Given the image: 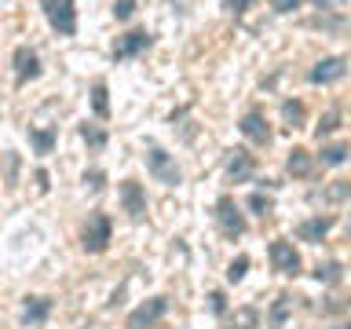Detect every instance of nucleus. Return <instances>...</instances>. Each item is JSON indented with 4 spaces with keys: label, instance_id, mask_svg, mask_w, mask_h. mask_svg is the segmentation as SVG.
I'll list each match as a JSON object with an SVG mask.
<instances>
[{
    "label": "nucleus",
    "instance_id": "nucleus-1",
    "mask_svg": "<svg viewBox=\"0 0 351 329\" xmlns=\"http://www.w3.org/2000/svg\"><path fill=\"white\" fill-rule=\"evenodd\" d=\"M44 4V15H48L51 29H59L62 37H73L77 33V8L73 0H40Z\"/></svg>",
    "mask_w": 351,
    "mask_h": 329
},
{
    "label": "nucleus",
    "instance_id": "nucleus-2",
    "mask_svg": "<svg viewBox=\"0 0 351 329\" xmlns=\"http://www.w3.org/2000/svg\"><path fill=\"white\" fill-rule=\"evenodd\" d=\"M110 234H114V227H110V216L103 212H95V216H88V223L81 230V245L84 252H103L110 245Z\"/></svg>",
    "mask_w": 351,
    "mask_h": 329
},
{
    "label": "nucleus",
    "instance_id": "nucleus-3",
    "mask_svg": "<svg viewBox=\"0 0 351 329\" xmlns=\"http://www.w3.org/2000/svg\"><path fill=\"white\" fill-rule=\"evenodd\" d=\"M165 311H169V300H165V296H150L147 304H139L136 311L128 315V329H154L165 318Z\"/></svg>",
    "mask_w": 351,
    "mask_h": 329
},
{
    "label": "nucleus",
    "instance_id": "nucleus-4",
    "mask_svg": "<svg viewBox=\"0 0 351 329\" xmlns=\"http://www.w3.org/2000/svg\"><path fill=\"white\" fill-rule=\"evenodd\" d=\"M147 169H150L154 180L165 183V186H176V183H180V164H176L161 147H150V154H147Z\"/></svg>",
    "mask_w": 351,
    "mask_h": 329
},
{
    "label": "nucleus",
    "instance_id": "nucleus-5",
    "mask_svg": "<svg viewBox=\"0 0 351 329\" xmlns=\"http://www.w3.org/2000/svg\"><path fill=\"white\" fill-rule=\"evenodd\" d=\"M216 219H219V230H223L227 238H241V234H245V216L238 212L234 197H219V202H216Z\"/></svg>",
    "mask_w": 351,
    "mask_h": 329
},
{
    "label": "nucleus",
    "instance_id": "nucleus-6",
    "mask_svg": "<svg viewBox=\"0 0 351 329\" xmlns=\"http://www.w3.org/2000/svg\"><path fill=\"white\" fill-rule=\"evenodd\" d=\"M267 252H271V263L278 274H300V252L293 249V241L278 238V241H271Z\"/></svg>",
    "mask_w": 351,
    "mask_h": 329
},
{
    "label": "nucleus",
    "instance_id": "nucleus-7",
    "mask_svg": "<svg viewBox=\"0 0 351 329\" xmlns=\"http://www.w3.org/2000/svg\"><path fill=\"white\" fill-rule=\"evenodd\" d=\"M344 73H348V59H344V55H329V59L315 62L307 77H311V84H333V81H340Z\"/></svg>",
    "mask_w": 351,
    "mask_h": 329
},
{
    "label": "nucleus",
    "instance_id": "nucleus-8",
    "mask_svg": "<svg viewBox=\"0 0 351 329\" xmlns=\"http://www.w3.org/2000/svg\"><path fill=\"white\" fill-rule=\"evenodd\" d=\"M154 44V37L147 29H132V33H125L117 44H114V59L117 62H125V59H132V55H139V51H147Z\"/></svg>",
    "mask_w": 351,
    "mask_h": 329
},
{
    "label": "nucleus",
    "instance_id": "nucleus-9",
    "mask_svg": "<svg viewBox=\"0 0 351 329\" xmlns=\"http://www.w3.org/2000/svg\"><path fill=\"white\" fill-rule=\"evenodd\" d=\"M238 128H241V136L252 139L256 147H267V143H271V125H267V117H263L260 110H249V114L241 117Z\"/></svg>",
    "mask_w": 351,
    "mask_h": 329
},
{
    "label": "nucleus",
    "instance_id": "nucleus-10",
    "mask_svg": "<svg viewBox=\"0 0 351 329\" xmlns=\"http://www.w3.org/2000/svg\"><path fill=\"white\" fill-rule=\"evenodd\" d=\"M121 205H125V212L132 219H143L147 216V194H143V186L136 180H125L121 183Z\"/></svg>",
    "mask_w": 351,
    "mask_h": 329
},
{
    "label": "nucleus",
    "instance_id": "nucleus-11",
    "mask_svg": "<svg viewBox=\"0 0 351 329\" xmlns=\"http://www.w3.org/2000/svg\"><path fill=\"white\" fill-rule=\"evenodd\" d=\"M48 315H51L48 296H26V300H22V326H44Z\"/></svg>",
    "mask_w": 351,
    "mask_h": 329
},
{
    "label": "nucleus",
    "instance_id": "nucleus-12",
    "mask_svg": "<svg viewBox=\"0 0 351 329\" xmlns=\"http://www.w3.org/2000/svg\"><path fill=\"white\" fill-rule=\"evenodd\" d=\"M15 77L22 84L40 77V59H37V51H33V48H19L15 51Z\"/></svg>",
    "mask_w": 351,
    "mask_h": 329
},
{
    "label": "nucleus",
    "instance_id": "nucleus-13",
    "mask_svg": "<svg viewBox=\"0 0 351 329\" xmlns=\"http://www.w3.org/2000/svg\"><path fill=\"white\" fill-rule=\"evenodd\" d=\"M256 172V161H252V154H245V150H230V158H227V175L234 183H245L249 175Z\"/></svg>",
    "mask_w": 351,
    "mask_h": 329
},
{
    "label": "nucleus",
    "instance_id": "nucleus-14",
    "mask_svg": "<svg viewBox=\"0 0 351 329\" xmlns=\"http://www.w3.org/2000/svg\"><path fill=\"white\" fill-rule=\"evenodd\" d=\"M333 223L337 219L333 216H315V219H304L300 227H296V238L300 241H322L329 230H333Z\"/></svg>",
    "mask_w": 351,
    "mask_h": 329
},
{
    "label": "nucleus",
    "instance_id": "nucleus-15",
    "mask_svg": "<svg viewBox=\"0 0 351 329\" xmlns=\"http://www.w3.org/2000/svg\"><path fill=\"white\" fill-rule=\"evenodd\" d=\"M315 278L322 282V285H340V278H344V263H340V260L318 263V267H315Z\"/></svg>",
    "mask_w": 351,
    "mask_h": 329
},
{
    "label": "nucleus",
    "instance_id": "nucleus-16",
    "mask_svg": "<svg viewBox=\"0 0 351 329\" xmlns=\"http://www.w3.org/2000/svg\"><path fill=\"white\" fill-rule=\"evenodd\" d=\"M285 169H289L293 175H300V180H304V175H311V154L296 147V150L289 154V161H285Z\"/></svg>",
    "mask_w": 351,
    "mask_h": 329
},
{
    "label": "nucleus",
    "instance_id": "nucleus-17",
    "mask_svg": "<svg viewBox=\"0 0 351 329\" xmlns=\"http://www.w3.org/2000/svg\"><path fill=\"white\" fill-rule=\"evenodd\" d=\"M289 307H293V296H278V300H274V307H271V318H267V326L271 329H282L285 326V318H289Z\"/></svg>",
    "mask_w": 351,
    "mask_h": 329
},
{
    "label": "nucleus",
    "instance_id": "nucleus-18",
    "mask_svg": "<svg viewBox=\"0 0 351 329\" xmlns=\"http://www.w3.org/2000/svg\"><path fill=\"white\" fill-rule=\"evenodd\" d=\"M29 143L37 147V154H51V147H55V132H51V128H29Z\"/></svg>",
    "mask_w": 351,
    "mask_h": 329
},
{
    "label": "nucleus",
    "instance_id": "nucleus-19",
    "mask_svg": "<svg viewBox=\"0 0 351 329\" xmlns=\"http://www.w3.org/2000/svg\"><path fill=\"white\" fill-rule=\"evenodd\" d=\"M318 158H322V164H344L348 161V147L344 143H333V147H322Z\"/></svg>",
    "mask_w": 351,
    "mask_h": 329
},
{
    "label": "nucleus",
    "instance_id": "nucleus-20",
    "mask_svg": "<svg viewBox=\"0 0 351 329\" xmlns=\"http://www.w3.org/2000/svg\"><path fill=\"white\" fill-rule=\"evenodd\" d=\"M92 110H95V117H106V114H110V103H106V84H103V81H95V88H92Z\"/></svg>",
    "mask_w": 351,
    "mask_h": 329
},
{
    "label": "nucleus",
    "instance_id": "nucleus-21",
    "mask_svg": "<svg viewBox=\"0 0 351 329\" xmlns=\"http://www.w3.org/2000/svg\"><path fill=\"white\" fill-rule=\"evenodd\" d=\"M81 136H84V143H88L92 150H103V147H106V132L95 128V125H81Z\"/></svg>",
    "mask_w": 351,
    "mask_h": 329
},
{
    "label": "nucleus",
    "instance_id": "nucleus-22",
    "mask_svg": "<svg viewBox=\"0 0 351 329\" xmlns=\"http://www.w3.org/2000/svg\"><path fill=\"white\" fill-rule=\"evenodd\" d=\"M282 117L289 121V128L304 125V103H296V99H289V103H282Z\"/></svg>",
    "mask_w": 351,
    "mask_h": 329
},
{
    "label": "nucleus",
    "instance_id": "nucleus-23",
    "mask_svg": "<svg viewBox=\"0 0 351 329\" xmlns=\"http://www.w3.org/2000/svg\"><path fill=\"white\" fill-rule=\"evenodd\" d=\"M245 271H249V256L230 260V267H227V282H241V278H245Z\"/></svg>",
    "mask_w": 351,
    "mask_h": 329
},
{
    "label": "nucleus",
    "instance_id": "nucleus-24",
    "mask_svg": "<svg viewBox=\"0 0 351 329\" xmlns=\"http://www.w3.org/2000/svg\"><path fill=\"white\" fill-rule=\"evenodd\" d=\"M249 208H252V212H256V216H267L271 212V197L267 194H249Z\"/></svg>",
    "mask_w": 351,
    "mask_h": 329
},
{
    "label": "nucleus",
    "instance_id": "nucleus-25",
    "mask_svg": "<svg viewBox=\"0 0 351 329\" xmlns=\"http://www.w3.org/2000/svg\"><path fill=\"white\" fill-rule=\"evenodd\" d=\"M337 125H340V114H337V110H329V114L322 117V125H318V128H315V136H318V139H322V136H329V132H333Z\"/></svg>",
    "mask_w": 351,
    "mask_h": 329
},
{
    "label": "nucleus",
    "instance_id": "nucleus-26",
    "mask_svg": "<svg viewBox=\"0 0 351 329\" xmlns=\"http://www.w3.org/2000/svg\"><path fill=\"white\" fill-rule=\"evenodd\" d=\"M132 11H136V0H114V15L117 19H132Z\"/></svg>",
    "mask_w": 351,
    "mask_h": 329
},
{
    "label": "nucleus",
    "instance_id": "nucleus-27",
    "mask_svg": "<svg viewBox=\"0 0 351 329\" xmlns=\"http://www.w3.org/2000/svg\"><path fill=\"white\" fill-rule=\"evenodd\" d=\"M103 183H106V175L103 172H84V186H92V191H103Z\"/></svg>",
    "mask_w": 351,
    "mask_h": 329
},
{
    "label": "nucleus",
    "instance_id": "nucleus-28",
    "mask_svg": "<svg viewBox=\"0 0 351 329\" xmlns=\"http://www.w3.org/2000/svg\"><path fill=\"white\" fill-rule=\"evenodd\" d=\"M274 4V11H282V15H289V11H296L300 8V0H271Z\"/></svg>",
    "mask_w": 351,
    "mask_h": 329
},
{
    "label": "nucleus",
    "instance_id": "nucleus-29",
    "mask_svg": "<svg viewBox=\"0 0 351 329\" xmlns=\"http://www.w3.org/2000/svg\"><path fill=\"white\" fill-rule=\"evenodd\" d=\"M208 300H213V315H223V311H227V300H223V293H213Z\"/></svg>",
    "mask_w": 351,
    "mask_h": 329
},
{
    "label": "nucleus",
    "instance_id": "nucleus-30",
    "mask_svg": "<svg viewBox=\"0 0 351 329\" xmlns=\"http://www.w3.org/2000/svg\"><path fill=\"white\" fill-rule=\"evenodd\" d=\"M245 4H249V0H223V8L230 11V15H241V11H245Z\"/></svg>",
    "mask_w": 351,
    "mask_h": 329
},
{
    "label": "nucleus",
    "instance_id": "nucleus-31",
    "mask_svg": "<svg viewBox=\"0 0 351 329\" xmlns=\"http://www.w3.org/2000/svg\"><path fill=\"white\" fill-rule=\"evenodd\" d=\"M337 4H344V0H315V8H322V11H329V8H337Z\"/></svg>",
    "mask_w": 351,
    "mask_h": 329
},
{
    "label": "nucleus",
    "instance_id": "nucleus-32",
    "mask_svg": "<svg viewBox=\"0 0 351 329\" xmlns=\"http://www.w3.org/2000/svg\"><path fill=\"white\" fill-rule=\"evenodd\" d=\"M333 329H348V326H333Z\"/></svg>",
    "mask_w": 351,
    "mask_h": 329
}]
</instances>
